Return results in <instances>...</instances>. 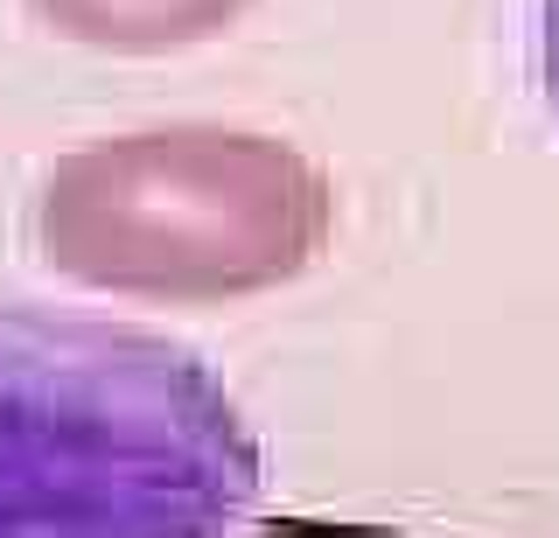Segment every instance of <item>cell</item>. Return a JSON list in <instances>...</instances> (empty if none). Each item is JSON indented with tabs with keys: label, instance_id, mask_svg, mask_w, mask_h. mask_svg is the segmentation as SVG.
<instances>
[{
	"label": "cell",
	"instance_id": "obj_1",
	"mask_svg": "<svg viewBox=\"0 0 559 538\" xmlns=\"http://www.w3.org/2000/svg\"><path fill=\"white\" fill-rule=\"evenodd\" d=\"M252 503L259 447L189 343L0 301V538H231Z\"/></svg>",
	"mask_w": 559,
	"mask_h": 538
},
{
	"label": "cell",
	"instance_id": "obj_3",
	"mask_svg": "<svg viewBox=\"0 0 559 538\" xmlns=\"http://www.w3.org/2000/svg\"><path fill=\"white\" fill-rule=\"evenodd\" d=\"M252 0H28L43 28L63 43L112 49V57H168V49H197L238 22Z\"/></svg>",
	"mask_w": 559,
	"mask_h": 538
},
{
	"label": "cell",
	"instance_id": "obj_2",
	"mask_svg": "<svg viewBox=\"0 0 559 538\" xmlns=\"http://www.w3.org/2000/svg\"><path fill=\"white\" fill-rule=\"evenodd\" d=\"M336 231L329 176L245 127H147L63 154L28 203L57 280L119 301L210 308L314 266Z\"/></svg>",
	"mask_w": 559,
	"mask_h": 538
},
{
	"label": "cell",
	"instance_id": "obj_4",
	"mask_svg": "<svg viewBox=\"0 0 559 538\" xmlns=\"http://www.w3.org/2000/svg\"><path fill=\"white\" fill-rule=\"evenodd\" d=\"M538 84H546V106L559 119V0L538 8Z\"/></svg>",
	"mask_w": 559,
	"mask_h": 538
}]
</instances>
